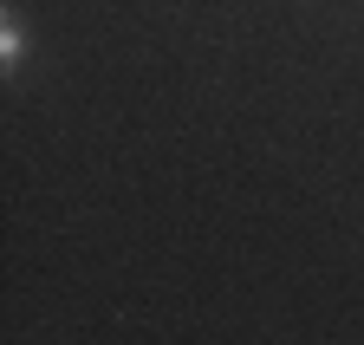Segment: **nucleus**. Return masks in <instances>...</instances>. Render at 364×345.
Listing matches in <instances>:
<instances>
[{"label":"nucleus","mask_w":364,"mask_h":345,"mask_svg":"<svg viewBox=\"0 0 364 345\" xmlns=\"http://www.w3.org/2000/svg\"><path fill=\"white\" fill-rule=\"evenodd\" d=\"M26 65V20L7 7L0 14V72H20Z\"/></svg>","instance_id":"obj_1"}]
</instances>
